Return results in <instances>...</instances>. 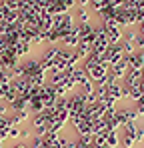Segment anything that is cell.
I'll list each match as a JSON object with an SVG mask.
<instances>
[]
</instances>
